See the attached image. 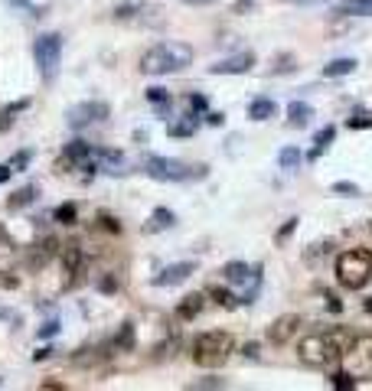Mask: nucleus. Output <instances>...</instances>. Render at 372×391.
<instances>
[{
	"instance_id": "obj_23",
	"label": "nucleus",
	"mask_w": 372,
	"mask_h": 391,
	"mask_svg": "<svg viewBox=\"0 0 372 391\" xmlns=\"http://www.w3.org/2000/svg\"><path fill=\"white\" fill-rule=\"evenodd\" d=\"M26 108H30V101H26V98H20V101L7 105V108L0 111V131H7V127L17 121V114H20V111H26Z\"/></svg>"
},
{
	"instance_id": "obj_28",
	"label": "nucleus",
	"mask_w": 372,
	"mask_h": 391,
	"mask_svg": "<svg viewBox=\"0 0 372 391\" xmlns=\"http://www.w3.org/2000/svg\"><path fill=\"white\" fill-rule=\"evenodd\" d=\"M52 215H56V222H59V225H72V222H75V215H79V209H75L72 202H62V206L56 209Z\"/></svg>"
},
{
	"instance_id": "obj_5",
	"label": "nucleus",
	"mask_w": 372,
	"mask_h": 391,
	"mask_svg": "<svg viewBox=\"0 0 372 391\" xmlns=\"http://www.w3.org/2000/svg\"><path fill=\"white\" fill-rule=\"evenodd\" d=\"M33 59H37L43 78H56L59 62H62V36L59 33H43V36H37V43H33Z\"/></svg>"
},
{
	"instance_id": "obj_42",
	"label": "nucleus",
	"mask_w": 372,
	"mask_h": 391,
	"mask_svg": "<svg viewBox=\"0 0 372 391\" xmlns=\"http://www.w3.org/2000/svg\"><path fill=\"white\" fill-rule=\"evenodd\" d=\"M258 352H261V349H258V342H248L245 349H242V355H245V359H258Z\"/></svg>"
},
{
	"instance_id": "obj_9",
	"label": "nucleus",
	"mask_w": 372,
	"mask_h": 391,
	"mask_svg": "<svg viewBox=\"0 0 372 391\" xmlns=\"http://www.w3.org/2000/svg\"><path fill=\"white\" fill-rule=\"evenodd\" d=\"M105 118H108V105L105 101H82V105H72L65 111V121H69L72 131H82L88 124L105 121Z\"/></svg>"
},
{
	"instance_id": "obj_24",
	"label": "nucleus",
	"mask_w": 372,
	"mask_h": 391,
	"mask_svg": "<svg viewBox=\"0 0 372 391\" xmlns=\"http://www.w3.org/2000/svg\"><path fill=\"white\" fill-rule=\"evenodd\" d=\"M37 193H39L37 186H23V189H17V193L7 199V206H10V209H23V206H30V202L37 199Z\"/></svg>"
},
{
	"instance_id": "obj_20",
	"label": "nucleus",
	"mask_w": 372,
	"mask_h": 391,
	"mask_svg": "<svg viewBox=\"0 0 372 391\" xmlns=\"http://www.w3.org/2000/svg\"><path fill=\"white\" fill-rule=\"evenodd\" d=\"M356 65H360L356 59H333V62L323 65V75H327V78H343V75L356 72Z\"/></svg>"
},
{
	"instance_id": "obj_2",
	"label": "nucleus",
	"mask_w": 372,
	"mask_h": 391,
	"mask_svg": "<svg viewBox=\"0 0 372 391\" xmlns=\"http://www.w3.org/2000/svg\"><path fill=\"white\" fill-rule=\"evenodd\" d=\"M193 62V49L186 43H157L141 56V72L144 75H174Z\"/></svg>"
},
{
	"instance_id": "obj_21",
	"label": "nucleus",
	"mask_w": 372,
	"mask_h": 391,
	"mask_svg": "<svg viewBox=\"0 0 372 391\" xmlns=\"http://www.w3.org/2000/svg\"><path fill=\"white\" fill-rule=\"evenodd\" d=\"M336 13L340 17H372V0H343Z\"/></svg>"
},
{
	"instance_id": "obj_40",
	"label": "nucleus",
	"mask_w": 372,
	"mask_h": 391,
	"mask_svg": "<svg viewBox=\"0 0 372 391\" xmlns=\"http://www.w3.org/2000/svg\"><path fill=\"white\" fill-rule=\"evenodd\" d=\"M193 388H225V381L223 379H199Z\"/></svg>"
},
{
	"instance_id": "obj_26",
	"label": "nucleus",
	"mask_w": 372,
	"mask_h": 391,
	"mask_svg": "<svg viewBox=\"0 0 372 391\" xmlns=\"http://www.w3.org/2000/svg\"><path fill=\"white\" fill-rule=\"evenodd\" d=\"M300 160H304V157H300L298 147H285V150L278 154V163H281V170H298Z\"/></svg>"
},
{
	"instance_id": "obj_19",
	"label": "nucleus",
	"mask_w": 372,
	"mask_h": 391,
	"mask_svg": "<svg viewBox=\"0 0 372 391\" xmlns=\"http://www.w3.org/2000/svg\"><path fill=\"white\" fill-rule=\"evenodd\" d=\"M176 222V215L170 212V209H154V215H150V222L144 225V232L154 235V232H163V229H170Z\"/></svg>"
},
{
	"instance_id": "obj_1",
	"label": "nucleus",
	"mask_w": 372,
	"mask_h": 391,
	"mask_svg": "<svg viewBox=\"0 0 372 391\" xmlns=\"http://www.w3.org/2000/svg\"><path fill=\"white\" fill-rule=\"evenodd\" d=\"M353 332L347 326H336L330 332H310L298 342V359L307 368H330L336 362H343V352L353 346Z\"/></svg>"
},
{
	"instance_id": "obj_10",
	"label": "nucleus",
	"mask_w": 372,
	"mask_h": 391,
	"mask_svg": "<svg viewBox=\"0 0 372 391\" xmlns=\"http://www.w3.org/2000/svg\"><path fill=\"white\" fill-rule=\"evenodd\" d=\"M304 330V317H298V313H285V317H278L268 326V342H274V346H287V342L298 339V332Z\"/></svg>"
},
{
	"instance_id": "obj_7",
	"label": "nucleus",
	"mask_w": 372,
	"mask_h": 391,
	"mask_svg": "<svg viewBox=\"0 0 372 391\" xmlns=\"http://www.w3.org/2000/svg\"><path fill=\"white\" fill-rule=\"evenodd\" d=\"M343 368L353 379H372V336H356L353 346L343 352Z\"/></svg>"
},
{
	"instance_id": "obj_17",
	"label": "nucleus",
	"mask_w": 372,
	"mask_h": 391,
	"mask_svg": "<svg viewBox=\"0 0 372 391\" xmlns=\"http://www.w3.org/2000/svg\"><path fill=\"white\" fill-rule=\"evenodd\" d=\"M310 118H313V108H310V105H304V101H291V105H287V121H291V127H307Z\"/></svg>"
},
{
	"instance_id": "obj_27",
	"label": "nucleus",
	"mask_w": 372,
	"mask_h": 391,
	"mask_svg": "<svg viewBox=\"0 0 372 391\" xmlns=\"http://www.w3.org/2000/svg\"><path fill=\"white\" fill-rule=\"evenodd\" d=\"M13 257H17V248H13V244L0 235V274H7V271H10Z\"/></svg>"
},
{
	"instance_id": "obj_18",
	"label": "nucleus",
	"mask_w": 372,
	"mask_h": 391,
	"mask_svg": "<svg viewBox=\"0 0 372 391\" xmlns=\"http://www.w3.org/2000/svg\"><path fill=\"white\" fill-rule=\"evenodd\" d=\"M223 281L225 284H245L248 281V274H251V268L248 264H242V261H229V264H223Z\"/></svg>"
},
{
	"instance_id": "obj_37",
	"label": "nucleus",
	"mask_w": 372,
	"mask_h": 391,
	"mask_svg": "<svg viewBox=\"0 0 372 391\" xmlns=\"http://www.w3.org/2000/svg\"><path fill=\"white\" fill-rule=\"evenodd\" d=\"M333 193L336 196H360V186L356 183H333Z\"/></svg>"
},
{
	"instance_id": "obj_51",
	"label": "nucleus",
	"mask_w": 372,
	"mask_h": 391,
	"mask_svg": "<svg viewBox=\"0 0 372 391\" xmlns=\"http://www.w3.org/2000/svg\"><path fill=\"white\" fill-rule=\"evenodd\" d=\"M366 310H369V313H372V297H369V300H366Z\"/></svg>"
},
{
	"instance_id": "obj_43",
	"label": "nucleus",
	"mask_w": 372,
	"mask_h": 391,
	"mask_svg": "<svg viewBox=\"0 0 372 391\" xmlns=\"http://www.w3.org/2000/svg\"><path fill=\"white\" fill-rule=\"evenodd\" d=\"M101 225H105L108 232H121V225H118V222H114L112 215H101Z\"/></svg>"
},
{
	"instance_id": "obj_14",
	"label": "nucleus",
	"mask_w": 372,
	"mask_h": 391,
	"mask_svg": "<svg viewBox=\"0 0 372 391\" xmlns=\"http://www.w3.org/2000/svg\"><path fill=\"white\" fill-rule=\"evenodd\" d=\"M203 306H206V293H186L180 306H176V317L180 319H196L203 313Z\"/></svg>"
},
{
	"instance_id": "obj_25",
	"label": "nucleus",
	"mask_w": 372,
	"mask_h": 391,
	"mask_svg": "<svg viewBox=\"0 0 372 391\" xmlns=\"http://www.w3.org/2000/svg\"><path fill=\"white\" fill-rule=\"evenodd\" d=\"M206 297H212V300H216L219 306H225V310H232V306L238 304L236 297L225 290V287H219V284H209V287H206Z\"/></svg>"
},
{
	"instance_id": "obj_4",
	"label": "nucleus",
	"mask_w": 372,
	"mask_h": 391,
	"mask_svg": "<svg viewBox=\"0 0 372 391\" xmlns=\"http://www.w3.org/2000/svg\"><path fill=\"white\" fill-rule=\"evenodd\" d=\"M232 352H236V339H232V332H225V330L203 332L193 342V362L203 368H219Z\"/></svg>"
},
{
	"instance_id": "obj_32",
	"label": "nucleus",
	"mask_w": 372,
	"mask_h": 391,
	"mask_svg": "<svg viewBox=\"0 0 372 391\" xmlns=\"http://www.w3.org/2000/svg\"><path fill=\"white\" fill-rule=\"evenodd\" d=\"M186 101H189V111H193V114H203V111L209 108V101H206V95H189Z\"/></svg>"
},
{
	"instance_id": "obj_12",
	"label": "nucleus",
	"mask_w": 372,
	"mask_h": 391,
	"mask_svg": "<svg viewBox=\"0 0 372 391\" xmlns=\"http://www.w3.org/2000/svg\"><path fill=\"white\" fill-rule=\"evenodd\" d=\"M59 251H62L59 242L46 235V238H39V242L30 248V264H33V268H46V264H50V261L59 255Z\"/></svg>"
},
{
	"instance_id": "obj_50",
	"label": "nucleus",
	"mask_w": 372,
	"mask_h": 391,
	"mask_svg": "<svg viewBox=\"0 0 372 391\" xmlns=\"http://www.w3.org/2000/svg\"><path fill=\"white\" fill-rule=\"evenodd\" d=\"M186 3H193V7H203V3H212V0H186Z\"/></svg>"
},
{
	"instance_id": "obj_33",
	"label": "nucleus",
	"mask_w": 372,
	"mask_h": 391,
	"mask_svg": "<svg viewBox=\"0 0 372 391\" xmlns=\"http://www.w3.org/2000/svg\"><path fill=\"white\" fill-rule=\"evenodd\" d=\"M274 72H294V56H274Z\"/></svg>"
},
{
	"instance_id": "obj_22",
	"label": "nucleus",
	"mask_w": 372,
	"mask_h": 391,
	"mask_svg": "<svg viewBox=\"0 0 372 391\" xmlns=\"http://www.w3.org/2000/svg\"><path fill=\"white\" fill-rule=\"evenodd\" d=\"M333 137H336L333 127H323V131H317V137H313V150L307 154V160H317V157H320L323 150L333 144Z\"/></svg>"
},
{
	"instance_id": "obj_41",
	"label": "nucleus",
	"mask_w": 372,
	"mask_h": 391,
	"mask_svg": "<svg viewBox=\"0 0 372 391\" xmlns=\"http://www.w3.org/2000/svg\"><path fill=\"white\" fill-rule=\"evenodd\" d=\"M294 229H298V219H287V222H285V229L278 232V242H285V238H291V232H294Z\"/></svg>"
},
{
	"instance_id": "obj_16",
	"label": "nucleus",
	"mask_w": 372,
	"mask_h": 391,
	"mask_svg": "<svg viewBox=\"0 0 372 391\" xmlns=\"http://www.w3.org/2000/svg\"><path fill=\"white\" fill-rule=\"evenodd\" d=\"M274 114H278V105H274L271 98H255V101L248 105V118H251V121H268Z\"/></svg>"
},
{
	"instance_id": "obj_44",
	"label": "nucleus",
	"mask_w": 372,
	"mask_h": 391,
	"mask_svg": "<svg viewBox=\"0 0 372 391\" xmlns=\"http://www.w3.org/2000/svg\"><path fill=\"white\" fill-rule=\"evenodd\" d=\"M52 352H56V349H50V346H43L39 352H33V362H43V359H50Z\"/></svg>"
},
{
	"instance_id": "obj_8",
	"label": "nucleus",
	"mask_w": 372,
	"mask_h": 391,
	"mask_svg": "<svg viewBox=\"0 0 372 391\" xmlns=\"http://www.w3.org/2000/svg\"><path fill=\"white\" fill-rule=\"evenodd\" d=\"M62 271H65V287H82L85 284V274H88V255L85 248L79 242H69L62 244Z\"/></svg>"
},
{
	"instance_id": "obj_30",
	"label": "nucleus",
	"mask_w": 372,
	"mask_h": 391,
	"mask_svg": "<svg viewBox=\"0 0 372 391\" xmlns=\"http://www.w3.org/2000/svg\"><path fill=\"white\" fill-rule=\"evenodd\" d=\"M196 114H189V121H183V124H170L167 131H170V137H189L193 134V127H196Z\"/></svg>"
},
{
	"instance_id": "obj_31",
	"label": "nucleus",
	"mask_w": 372,
	"mask_h": 391,
	"mask_svg": "<svg viewBox=\"0 0 372 391\" xmlns=\"http://www.w3.org/2000/svg\"><path fill=\"white\" fill-rule=\"evenodd\" d=\"M333 388H340V391H349V388H356V379H353V375H349L347 368H343V372H336L333 379Z\"/></svg>"
},
{
	"instance_id": "obj_6",
	"label": "nucleus",
	"mask_w": 372,
	"mask_h": 391,
	"mask_svg": "<svg viewBox=\"0 0 372 391\" xmlns=\"http://www.w3.org/2000/svg\"><path fill=\"white\" fill-rule=\"evenodd\" d=\"M144 170H147V176H154V180H161V183H180V180H189V176H203L206 173V167H199V170H189L186 163H180V160H170V157H147L144 160Z\"/></svg>"
},
{
	"instance_id": "obj_34",
	"label": "nucleus",
	"mask_w": 372,
	"mask_h": 391,
	"mask_svg": "<svg viewBox=\"0 0 372 391\" xmlns=\"http://www.w3.org/2000/svg\"><path fill=\"white\" fill-rule=\"evenodd\" d=\"M347 127H353V131H356V127H372V118L366 114V111H360V114H353V118L347 121Z\"/></svg>"
},
{
	"instance_id": "obj_35",
	"label": "nucleus",
	"mask_w": 372,
	"mask_h": 391,
	"mask_svg": "<svg viewBox=\"0 0 372 391\" xmlns=\"http://www.w3.org/2000/svg\"><path fill=\"white\" fill-rule=\"evenodd\" d=\"M30 160H33V154H30V150H23V154H17V157L10 160V170L13 173H20L26 167V163H30Z\"/></svg>"
},
{
	"instance_id": "obj_3",
	"label": "nucleus",
	"mask_w": 372,
	"mask_h": 391,
	"mask_svg": "<svg viewBox=\"0 0 372 391\" xmlns=\"http://www.w3.org/2000/svg\"><path fill=\"white\" fill-rule=\"evenodd\" d=\"M336 281L349 290H362L372 281V251L366 248H349L336 257Z\"/></svg>"
},
{
	"instance_id": "obj_47",
	"label": "nucleus",
	"mask_w": 372,
	"mask_h": 391,
	"mask_svg": "<svg viewBox=\"0 0 372 391\" xmlns=\"http://www.w3.org/2000/svg\"><path fill=\"white\" fill-rule=\"evenodd\" d=\"M10 163H3V167H0V183H7V180H10Z\"/></svg>"
},
{
	"instance_id": "obj_39",
	"label": "nucleus",
	"mask_w": 372,
	"mask_h": 391,
	"mask_svg": "<svg viewBox=\"0 0 372 391\" xmlns=\"http://www.w3.org/2000/svg\"><path fill=\"white\" fill-rule=\"evenodd\" d=\"M147 101H154V105H163L167 101V88H147Z\"/></svg>"
},
{
	"instance_id": "obj_46",
	"label": "nucleus",
	"mask_w": 372,
	"mask_h": 391,
	"mask_svg": "<svg viewBox=\"0 0 372 391\" xmlns=\"http://www.w3.org/2000/svg\"><path fill=\"white\" fill-rule=\"evenodd\" d=\"M327 306H330V310H333V313H340V310H343V304H340V300H336L333 293H327Z\"/></svg>"
},
{
	"instance_id": "obj_38",
	"label": "nucleus",
	"mask_w": 372,
	"mask_h": 391,
	"mask_svg": "<svg viewBox=\"0 0 372 391\" xmlns=\"http://www.w3.org/2000/svg\"><path fill=\"white\" fill-rule=\"evenodd\" d=\"M56 332H59V319H50V323L39 326V339H50V336H56Z\"/></svg>"
},
{
	"instance_id": "obj_29",
	"label": "nucleus",
	"mask_w": 372,
	"mask_h": 391,
	"mask_svg": "<svg viewBox=\"0 0 372 391\" xmlns=\"http://www.w3.org/2000/svg\"><path fill=\"white\" fill-rule=\"evenodd\" d=\"M114 346H118V349H134V326H131V323L121 326V332L114 336Z\"/></svg>"
},
{
	"instance_id": "obj_45",
	"label": "nucleus",
	"mask_w": 372,
	"mask_h": 391,
	"mask_svg": "<svg viewBox=\"0 0 372 391\" xmlns=\"http://www.w3.org/2000/svg\"><path fill=\"white\" fill-rule=\"evenodd\" d=\"M255 3H258V0H238V3H236V13H242V10H255Z\"/></svg>"
},
{
	"instance_id": "obj_13",
	"label": "nucleus",
	"mask_w": 372,
	"mask_h": 391,
	"mask_svg": "<svg viewBox=\"0 0 372 391\" xmlns=\"http://www.w3.org/2000/svg\"><path fill=\"white\" fill-rule=\"evenodd\" d=\"M196 271V264L193 261H180V264H170V268H163L157 277H154V284L157 287H174V284H183L189 274Z\"/></svg>"
},
{
	"instance_id": "obj_15",
	"label": "nucleus",
	"mask_w": 372,
	"mask_h": 391,
	"mask_svg": "<svg viewBox=\"0 0 372 391\" xmlns=\"http://www.w3.org/2000/svg\"><path fill=\"white\" fill-rule=\"evenodd\" d=\"M105 346H85V349H79V352L72 355V366L79 368H92V366H99V362H105Z\"/></svg>"
},
{
	"instance_id": "obj_11",
	"label": "nucleus",
	"mask_w": 372,
	"mask_h": 391,
	"mask_svg": "<svg viewBox=\"0 0 372 391\" xmlns=\"http://www.w3.org/2000/svg\"><path fill=\"white\" fill-rule=\"evenodd\" d=\"M255 65V52H236L229 59H219L216 65H209L212 75H242Z\"/></svg>"
},
{
	"instance_id": "obj_48",
	"label": "nucleus",
	"mask_w": 372,
	"mask_h": 391,
	"mask_svg": "<svg viewBox=\"0 0 372 391\" xmlns=\"http://www.w3.org/2000/svg\"><path fill=\"white\" fill-rule=\"evenodd\" d=\"M43 388H50V391H62L65 385H59V381H43Z\"/></svg>"
},
{
	"instance_id": "obj_36",
	"label": "nucleus",
	"mask_w": 372,
	"mask_h": 391,
	"mask_svg": "<svg viewBox=\"0 0 372 391\" xmlns=\"http://www.w3.org/2000/svg\"><path fill=\"white\" fill-rule=\"evenodd\" d=\"M10 7H20V10H26V17H39V7L37 3H30V0H7Z\"/></svg>"
},
{
	"instance_id": "obj_49",
	"label": "nucleus",
	"mask_w": 372,
	"mask_h": 391,
	"mask_svg": "<svg viewBox=\"0 0 372 391\" xmlns=\"http://www.w3.org/2000/svg\"><path fill=\"white\" fill-rule=\"evenodd\" d=\"M291 3H330V0H291Z\"/></svg>"
}]
</instances>
